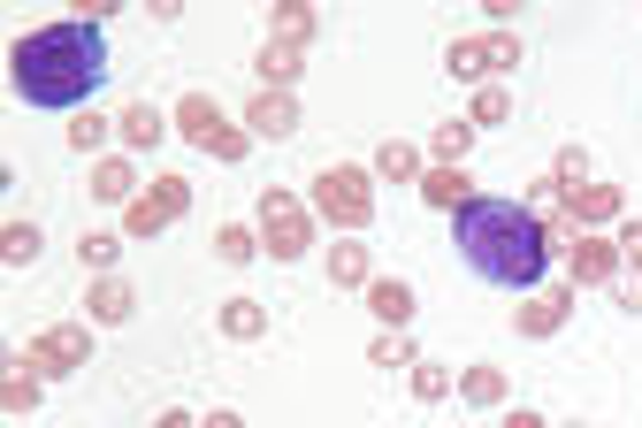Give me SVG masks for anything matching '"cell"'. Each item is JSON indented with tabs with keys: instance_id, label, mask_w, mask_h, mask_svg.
Instances as JSON below:
<instances>
[{
	"instance_id": "obj_1",
	"label": "cell",
	"mask_w": 642,
	"mask_h": 428,
	"mask_svg": "<svg viewBox=\"0 0 642 428\" xmlns=\"http://www.w3.org/2000/svg\"><path fill=\"white\" fill-rule=\"evenodd\" d=\"M452 245H460V261L475 268L482 284H497V290H535L543 261H551L543 222L528 207H512V199H467L452 215Z\"/></svg>"
},
{
	"instance_id": "obj_2",
	"label": "cell",
	"mask_w": 642,
	"mask_h": 428,
	"mask_svg": "<svg viewBox=\"0 0 642 428\" xmlns=\"http://www.w3.org/2000/svg\"><path fill=\"white\" fill-rule=\"evenodd\" d=\"M108 85V39L100 23H46L15 39V92L31 108H77Z\"/></svg>"
},
{
	"instance_id": "obj_3",
	"label": "cell",
	"mask_w": 642,
	"mask_h": 428,
	"mask_svg": "<svg viewBox=\"0 0 642 428\" xmlns=\"http://www.w3.org/2000/svg\"><path fill=\"white\" fill-rule=\"evenodd\" d=\"M314 207L329 215V222L359 230V222L375 215V191H367V176H359V168H321V176H314Z\"/></svg>"
},
{
	"instance_id": "obj_4",
	"label": "cell",
	"mask_w": 642,
	"mask_h": 428,
	"mask_svg": "<svg viewBox=\"0 0 642 428\" xmlns=\"http://www.w3.org/2000/svg\"><path fill=\"white\" fill-rule=\"evenodd\" d=\"M261 238H268V253H276V261H299V253H307V238H314V230H307V207H299V199H284V191H261Z\"/></svg>"
},
{
	"instance_id": "obj_5",
	"label": "cell",
	"mask_w": 642,
	"mask_h": 428,
	"mask_svg": "<svg viewBox=\"0 0 642 428\" xmlns=\"http://www.w3.org/2000/svg\"><path fill=\"white\" fill-rule=\"evenodd\" d=\"M176 123H184V139H191V145H207V153H222V161H237V153H245V139L222 123V108H214L207 92H191V100L176 108Z\"/></svg>"
},
{
	"instance_id": "obj_6",
	"label": "cell",
	"mask_w": 642,
	"mask_h": 428,
	"mask_svg": "<svg viewBox=\"0 0 642 428\" xmlns=\"http://www.w3.org/2000/svg\"><path fill=\"white\" fill-rule=\"evenodd\" d=\"M184 207H191V184H184V176H160L154 191H146V199L131 207V230H139V238H154V230H168V222H176Z\"/></svg>"
},
{
	"instance_id": "obj_7",
	"label": "cell",
	"mask_w": 642,
	"mask_h": 428,
	"mask_svg": "<svg viewBox=\"0 0 642 428\" xmlns=\"http://www.w3.org/2000/svg\"><path fill=\"white\" fill-rule=\"evenodd\" d=\"M512 62H520V39H512V31H497V39H460V46H452V69H460V77L512 69Z\"/></svg>"
},
{
	"instance_id": "obj_8",
	"label": "cell",
	"mask_w": 642,
	"mask_h": 428,
	"mask_svg": "<svg viewBox=\"0 0 642 428\" xmlns=\"http://www.w3.org/2000/svg\"><path fill=\"white\" fill-rule=\"evenodd\" d=\"M85 352H92V337H85V329H46V337L31 344V360H38L46 375H69V367H85Z\"/></svg>"
},
{
	"instance_id": "obj_9",
	"label": "cell",
	"mask_w": 642,
	"mask_h": 428,
	"mask_svg": "<svg viewBox=\"0 0 642 428\" xmlns=\"http://www.w3.org/2000/svg\"><path fill=\"white\" fill-rule=\"evenodd\" d=\"M253 131H261V139H291V131H299V100H291V92H261V100H253Z\"/></svg>"
},
{
	"instance_id": "obj_10",
	"label": "cell",
	"mask_w": 642,
	"mask_h": 428,
	"mask_svg": "<svg viewBox=\"0 0 642 428\" xmlns=\"http://www.w3.org/2000/svg\"><path fill=\"white\" fill-rule=\"evenodd\" d=\"M85 306H92V321H108V329H123V321L139 314V298H131V284H115V276H100Z\"/></svg>"
},
{
	"instance_id": "obj_11",
	"label": "cell",
	"mask_w": 642,
	"mask_h": 428,
	"mask_svg": "<svg viewBox=\"0 0 642 428\" xmlns=\"http://www.w3.org/2000/svg\"><path fill=\"white\" fill-rule=\"evenodd\" d=\"M367 306H375L383 321H413V290L398 284V276H375V284H367Z\"/></svg>"
},
{
	"instance_id": "obj_12",
	"label": "cell",
	"mask_w": 642,
	"mask_h": 428,
	"mask_svg": "<svg viewBox=\"0 0 642 428\" xmlns=\"http://www.w3.org/2000/svg\"><path fill=\"white\" fill-rule=\"evenodd\" d=\"M574 215H582V222H612V215H620V191L589 176V184H574Z\"/></svg>"
},
{
	"instance_id": "obj_13",
	"label": "cell",
	"mask_w": 642,
	"mask_h": 428,
	"mask_svg": "<svg viewBox=\"0 0 642 428\" xmlns=\"http://www.w3.org/2000/svg\"><path fill=\"white\" fill-rule=\"evenodd\" d=\"M574 276L582 284H612V245L605 238H574Z\"/></svg>"
},
{
	"instance_id": "obj_14",
	"label": "cell",
	"mask_w": 642,
	"mask_h": 428,
	"mask_svg": "<svg viewBox=\"0 0 642 428\" xmlns=\"http://www.w3.org/2000/svg\"><path fill=\"white\" fill-rule=\"evenodd\" d=\"M421 191H429V207H452V215L467 207V176H460V168H436V176H429Z\"/></svg>"
},
{
	"instance_id": "obj_15",
	"label": "cell",
	"mask_w": 642,
	"mask_h": 428,
	"mask_svg": "<svg viewBox=\"0 0 642 428\" xmlns=\"http://www.w3.org/2000/svg\"><path fill=\"white\" fill-rule=\"evenodd\" d=\"M222 329H230V337H261V329H268L261 298H230V306H222Z\"/></svg>"
},
{
	"instance_id": "obj_16",
	"label": "cell",
	"mask_w": 642,
	"mask_h": 428,
	"mask_svg": "<svg viewBox=\"0 0 642 428\" xmlns=\"http://www.w3.org/2000/svg\"><path fill=\"white\" fill-rule=\"evenodd\" d=\"M375 168H383V176H398V184H413V176H421V153H413L406 139H390L383 153H375Z\"/></svg>"
},
{
	"instance_id": "obj_17",
	"label": "cell",
	"mask_w": 642,
	"mask_h": 428,
	"mask_svg": "<svg viewBox=\"0 0 642 428\" xmlns=\"http://www.w3.org/2000/svg\"><path fill=\"white\" fill-rule=\"evenodd\" d=\"M214 253L237 268V261H253V253H261V238H253V230H237V222H222V230H214Z\"/></svg>"
},
{
	"instance_id": "obj_18",
	"label": "cell",
	"mask_w": 642,
	"mask_h": 428,
	"mask_svg": "<svg viewBox=\"0 0 642 428\" xmlns=\"http://www.w3.org/2000/svg\"><path fill=\"white\" fill-rule=\"evenodd\" d=\"M92 191H100V199H131V191H139V176H131L123 161H100V176H92Z\"/></svg>"
},
{
	"instance_id": "obj_19",
	"label": "cell",
	"mask_w": 642,
	"mask_h": 428,
	"mask_svg": "<svg viewBox=\"0 0 642 428\" xmlns=\"http://www.w3.org/2000/svg\"><path fill=\"white\" fill-rule=\"evenodd\" d=\"M329 276H336V284H375V276H367V253H359V245H336V253H329Z\"/></svg>"
},
{
	"instance_id": "obj_20",
	"label": "cell",
	"mask_w": 642,
	"mask_h": 428,
	"mask_svg": "<svg viewBox=\"0 0 642 428\" xmlns=\"http://www.w3.org/2000/svg\"><path fill=\"white\" fill-rule=\"evenodd\" d=\"M558 321H566V298H558V290H551V298H535V306H520V329H535V337H543V329H558Z\"/></svg>"
},
{
	"instance_id": "obj_21",
	"label": "cell",
	"mask_w": 642,
	"mask_h": 428,
	"mask_svg": "<svg viewBox=\"0 0 642 428\" xmlns=\"http://www.w3.org/2000/svg\"><path fill=\"white\" fill-rule=\"evenodd\" d=\"M160 131H168V123H160L154 108H123V139L131 145H160Z\"/></svg>"
},
{
	"instance_id": "obj_22",
	"label": "cell",
	"mask_w": 642,
	"mask_h": 428,
	"mask_svg": "<svg viewBox=\"0 0 642 428\" xmlns=\"http://www.w3.org/2000/svg\"><path fill=\"white\" fill-rule=\"evenodd\" d=\"M505 398V375L497 367H467V406H497Z\"/></svg>"
},
{
	"instance_id": "obj_23",
	"label": "cell",
	"mask_w": 642,
	"mask_h": 428,
	"mask_svg": "<svg viewBox=\"0 0 642 428\" xmlns=\"http://www.w3.org/2000/svg\"><path fill=\"white\" fill-rule=\"evenodd\" d=\"M261 69H268V77H284V85H291V77H299V46H268V54H261Z\"/></svg>"
},
{
	"instance_id": "obj_24",
	"label": "cell",
	"mask_w": 642,
	"mask_h": 428,
	"mask_svg": "<svg viewBox=\"0 0 642 428\" xmlns=\"http://www.w3.org/2000/svg\"><path fill=\"white\" fill-rule=\"evenodd\" d=\"M38 253V230L31 222H8V261H31Z\"/></svg>"
},
{
	"instance_id": "obj_25",
	"label": "cell",
	"mask_w": 642,
	"mask_h": 428,
	"mask_svg": "<svg viewBox=\"0 0 642 428\" xmlns=\"http://www.w3.org/2000/svg\"><path fill=\"white\" fill-rule=\"evenodd\" d=\"M505 116H512V100H505V92H482V100H475V123H505Z\"/></svg>"
},
{
	"instance_id": "obj_26",
	"label": "cell",
	"mask_w": 642,
	"mask_h": 428,
	"mask_svg": "<svg viewBox=\"0 0 642 428\" xmlns=\"http://www.w3.org/2000/svg\"><path fill=\"white\" fill-rule=\"evenodd\" d=\"M413 391H421V398H444V391H452V375H444V367H421V375H413Z\"/></svg>"
},
{
	"instance_id": "obj_27",
	"label": "cell",
	"mask_w": 642,
	"mask_h": 428,
	"mask_svg": "<svg viewBox=\"0 0 642 428\" xmlns=\"http://www.w3.org/2000/svg\"><path fill=\"white\" fill-rule=\"evenodd\" d=\"M436 153H444V161H460V153H467V131H460V123H444V131H436Z\"/></svg>"
},
{
	"instance_id": "obj_28",
	"label": "cell",
	"mask_w": 642,
	"mask_h": 428,
	"mask_svg": "<svg viewBox=\"0 0 642 428\" xmlns=\"http://www.w3.org/2000/svg\"><path fill=\"white\" fill-rule=\"evenodd\" d=\"M620 245H628V261L642 268V222H628V230H620Z\"/></svg>"
},
{
	"instance_id": "obj_29",
	"label": "cell",
	"mask_w": 642,
	"mask_h": 428,
	"mask_svg": "<svg viewBox=\"0 0 642 428\" xmlns=\"http://www.w3.org/2000/svg\"><path fill=\"white\" fill-rule=\"evenodd\" d=\"M207 428H245V421H237V414H214V421H207Z\"/></svg>"
},
{
	"instance_id": "obj_30",
	"label": "cell",
	"mask_w": 642,
	"mask_h": 428,
	"mask_svg": "<svg viewBox=\"0 0 642 428\" xmlns=\"http://www.w3.org/2000/svg\"><path fill=\"white\" fill-rule=\"evenodd\" d=\"M505 428H543V421H535V414H512V421H505Z\"/></svg>"
},
{
	"instance_id": "obj_31",
	"label": "cell",
	"mask_w": 642,
	"mask_h": 428,
	"mask_svg": "<svg viewBox=\"0 0 642 428\" xmlns=\"http://www.w3.org/2000/svg\"><path fill=\"white\" fill-rule=\"evenodd\" d=\"M582 428H589V421H582Z\"/></svg>"
}]
</instances>
